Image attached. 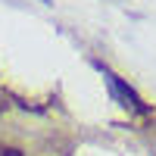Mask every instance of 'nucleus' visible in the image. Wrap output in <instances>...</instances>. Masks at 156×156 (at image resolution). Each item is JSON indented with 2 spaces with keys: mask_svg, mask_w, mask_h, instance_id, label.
I'll return each instance as SVG.
<instances>
[{
  "mask_svg": "<svg viewBox=\"0 0 156 156\" xmlns=\"http://www.w3.org/2000/svg\"><path fill=\"white\" fill-rule=\"evenodd\" d=\"M0 156H22V150H16V147H0Z\"/></svg>",
  "mask_w": 156,
  "mask_h": 156,
  "instance_id": "f03ea898",
  "label": "nucleus"
},
{
  "mask_svg": "<svg viewBox=\"0 0 156 156\" xmlns=\"http://www.w3.org/2000/svg\"><path fill=\"white\" fill-rule=\"evenodd\" d=\"M97 69H100V75H103V81H106V87H109V94L115 97V103H119L122 109H128V112H134V115H150L153 109H150V103L137 94V90L125 81V78H119L109 66H103V62H97Z\"/></svg>",
  "mask_w": 156,
  "mask_h": 156,
  "instance_id": "f257e3e1",
  "label": "nucleus"
}]
</instances>
